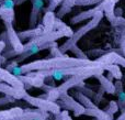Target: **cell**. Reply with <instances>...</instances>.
<instances>
[{
  "label": "cell",
  "mask_w": 125,
  "mask_h": 120,
  "mask_svg": "<svg viewBox=\"0 0 125 120\" xmlns=\"http://www.w3.org/2000/svg\"><path fill=\"white\" fill-rule=\"evenodd\" d=\"M119 100L124 103L125 101V92H120L119 93Z\"/></svg>",
  "instance_id": "9c48e42d"
},
{
  "label": "cell",
  "mask_w": 125,
  "mask_h": 120,
  "mask_svg": "<svg viewBox=\"0 0 125 120\" xmlns=\"http://www.w3.org/2000/svg\"><path fill=\"white\" fill-rule=\"evenodd\" d=\"M40 50H41V46H40V44L33 42V43L30 44V45L25 46V48L23 50L24 52H25V54H24V57H28V56H30V55L36 54V53L40 52Z\"/></svg>",
  "instance_id": "3957f363"
},
{
  "label": "cell",
  "mask_w": 125,
  "mask_h": 120,
  "mask_svg": "<svg viewBox=\"0 0 125 120\" xmlns=\"http://www.w3.org/2000/svg\"><path fill=\"white\" fill-rule=\"evenodd\" d=\"M51 75H52V77L54 78V81L59 82V81H62V79H64L66 73L62 70H54L52 73H51Z\"/></svg>",
  "instance_id": "277c9868"
},
{
  "label": "cell",
  "mask_w": 125,
  "mask_h": 120,
  "mask_svg": "<svg viewBox=\"0 0 125 120\" xmlns=\"http://www.w3.org/2000/svg\"><path fill=\"white\" fill-rule=\"evenodd\" d=\"M22 115V110L20 108H12L9 110H2L0 111V120H12L18 118Z\"/></svg>",
  "instance_id": "6da1fadb"
},
{
  "label": "cell",
  "mask_w": 125,
  "mask_h": 120,
  "mask_svg": "<svg viewBox=\"0 0 125 120\" xmlns=\"http://www.w3.org/2000/svg\"><path fill=\"white\" fill-rule=\"evenodd\" d=\"M44 7L43 0H33V9L34 11H40Z\"/></svg>",
  "instance_id": "8992f818"
},
{
  "label": "cell",
  "mask_w": 125,
  "mask_h": 120,
  "mask_svg": "<svg viewBox=\"0 0 125 120\" xmlns=\"http://www.w3.org/2000/svg\"><path fill=\"white\" fill-rule=\"evenodd\" d=\"M101 0H77L75 2V4H94L98 3Z\"/></svg>",
  "instance_id": "52a82bcc"
},
{
  "label": "cell",
  "mask_w": 125,
  "mask_h": 120,
  "mask_svg": "<svg viewBox=\"0 0 125 120\" xmlns=\"http://www.w3.org/2000/svg\"><path fill=\"white\" fill-rule=\"evenodd\" d=\"M0 93H3L7 96L19 97V90H18V88L11 87V86L2 84V83H0Z\"/></svg>",
  "instance_id": "7a4b0ae2"
},
{
  "label": "cell",
  "mask_w": 125,
  "mask_h": 120,
  "mask_svg": "<svg viewBox=\"0 0 125 120\" xmlns=\"http://www.w3.org/2000/svg\"><path fill=\"white\" fill-rule=\"evenodd\" d=\"M11 101H13V100L10 98V96H7V97H3V98H0V106L6 105V104L11 103Z\"/></svg>",
  "instance_id": "ba28073f"
},
{
  "label": "cell",
  "mask_w": 125,
  "mask_h": 120,
  "mask_svg": "<svg viewBox=\"0 0 125 120\" xmlns=\"http://www.w3.org/2000/svg\"><path fill=\"white\" fill-rule=\"evenodd\" d=\"M14 0H2L1 1V9H3V10H13V8H14Z\"/></svg>",
  "instance_id": "5b68a950"
}]
</instances>
